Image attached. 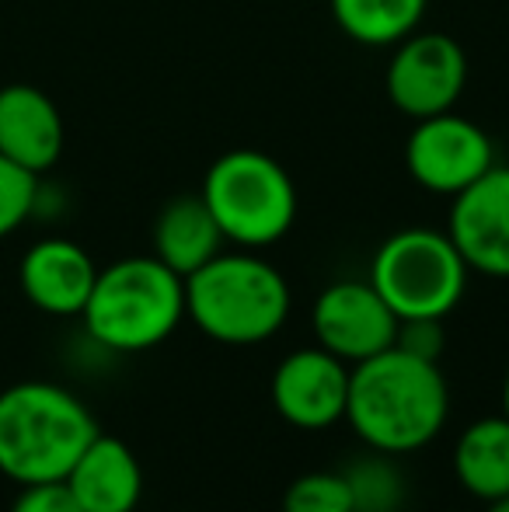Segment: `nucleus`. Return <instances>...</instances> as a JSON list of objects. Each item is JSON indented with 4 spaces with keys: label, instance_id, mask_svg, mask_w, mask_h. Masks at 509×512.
<instances>
[{
    "label": "nucleus",
    "instance_id": "obj_20",
    "mask_svg": "<svg viewBox=\"0 0 509 512\" xmlns=\"http://www.w3.org/2000/svg\"><path fill=\"white\" fill-rule=\"evenodd\" d=\"M39 209V175L0 154V241Z\"/></svg>",
    "mask_w": 509,
    "mask_h": 512
},
{
    "label": "nucleus",
    "instance_id": "obj_5",
    "mask_svg": "<svg viewBox=\"0 0 509 512\" xmlns=\"http://www.w3.org/2000/svg\"><path fill=\"white\" fill-rule=\"evenodd\" d=\"M199 196L227 241L248 251L283 241L297 220V185L290 171L262 150H231L217 157Z\"/></svg>",
    "mask_w": 509,
    "mask_h": 512
},
{
    "label": "nucleus",
    "instance_id": "obj_6",
    "mask_svg": "<svg viewBox=\"0 0 509 512\" xmlns=\"http://www.w3.org/2000/svg\"><path fill=\"white\" fill-rule=\"evenodd\" d=\"M468 262L447 230L405 227L377 248L370 262V283L384 304L408 317H447L468 290Z\"/></svg>",
    "mask_w": 509,
    "mask_h": 512
},
{
    "label": "nucleus",
    "instance_id": "obj_16",
    "mask_svg": "<svg viewBox=\"0 0 509 512\" xmlns=\"http://www.w3.org/2000/svg\"><path fill=\"white\" fill-rule=\"evenodd\" d=\"M454 474L468 495L492 502L509 495V418L485 415L457 436Z\"/></svg>",
    "mask_w": 509,
    "mask_h": 512
},
{
    "label": "nucleus",
    "instance_id": "obj_3",
    "mask_svg": "<svg viewBox=\"0 0 509 512\" xmlns=\"http://www.w3.org/2000/svg\"><path fill=\"white\" fill-rule=\"evenodd\" d=\"M290 283L262 255L220 251L185 276V317L220 345H262L290 317Z\"/></svg>",
    "mask_w": 509,
    "mask_h": 512
},
{
    "label": "nucleus",
    "instance_id": "obj_1",
    "mask_svg": "<svg viewBox=\"0 0 509 512\" xmlns=\"http://www.w3.org/2000/svg\"><path fill=\"white\" fill-rule=\"evenodd\" d=\"M450 415V387L440 363L391 349L349 370L346 422L367 450L405 457L429 446Z\"/></svg>",
    "mask_w": 509,
    "mask_h": 512
},
{
    "label": "nucleus",
    "instance_id": "obj_18",
    "mask_svg": "<svg viewBox=\"0 0 509 512\" xmlns=\"http://www.w3.org/2000/svg\"><path fill=\"white\" fill-rule=\"evenodd\" d=\"M342 474L353 495V512H398L405 502V474L387 453L370 450L367 457H356Z\"/></svg>",
    "mask_w": 509,
    "mask_h": 512
},
{
    "label": "nucleus",
    "instance_id": "obj_10",
    "mask_svg": "<svg viewBox=\"0 0 509 512\" xmlns=\"http://www.w3.org/2000/svg\"><path fill=\"white\" fill-rule=\"evenodd\" d=\"M349 370L353 366L335 359L321 345L293 349L286 359H279L276 373H272V408L293 429H332L346 418Z\"/></svg>",
    "mask_w": 509,
    "mask_h": 512
},
{
    "label": "nucleus",
    "instance_id": "obj_19",
    "mask_svg": "<svg viewBox=\"0 0 509 512\" xmlns=\"http://www.w3.org/2000/svg\"><path fill=\"white\" fill-rule=\"evenodd\" d=\"M283 512H353L346 474L342 471H311L290 481L283 492Z\"/></svg>",
    "mask_w": 509,
    "mask_h": 512
},
{
    "label": "nucleus",
    "instance_id": "obj_15",
    "mask_svg": "<svg viewBox=\"0 0 509 512\" xmlns=\"http://www.w3.org/2000/svg\"><path fill=\"white\" fill-rule=\"evenodd\" d=\"M224 241V230L217 227L203 196L171 199L154 220V258H161L182 279L217 258L224 251Z\"/></svg>",
    "mask_w": 509,
    "mask_h": 512
},
{
    "label": "nucleus",
    "instance_id": "obj_12",
    "mask_svg": "<svg viewBox=\"0 0 509 512\" xmlns=\"http://www.w3.org/2000/svg\"><path fill=\"white\" fill-rule=\"evenodd\" d=\"M95 279L98 265L81 244L67 237H42L18 265V283L28 304L53 317H81Z\"/></svg>",
    "mask_w": 509,
    "mask_h": 512
},
{
    "label": "nucleus",
    "instance_id": "obj_23",
    "mask_svg": "<svg viewBox=\"0 0 509 512\" xmlns=\"http://www.w3.org/2000/svg\"><path fill=\"white\" fill-rule=\"evenodd\" d=\"M485 512H509V495H499V499L485 502Z\"/></svg>",
    "mask_w": 509,
    "mask_h": 512
},
{
    "label": "nucleus",
    "instance_id": "obj_9",
    "mask_svg": "<svg viewBox=\"0 0 509 512\" xmlns=\"http://www.w3.org/2000/svg\"><path fill=\"white\" fill-rule=\"evenodd\" d=\"M311 328L321 349L356 366L391 349L398 338V314L384 304L370 279H342L318 293Z\"/></svg>",
    "mask_w": 509,
    "mask_h": 512
},
{
    "label": "nucleus",
    "instance_id": "obj_11",
    "mask_svg": "<svg viewBox=\"0 0 509 512\" xmlns=\"http://www.w3.org/2000/svg\"><path fill=\"white\" fill-rule=\"evenodd\" d=\"M447 234L471 272L509 279V168L492 164L475 185L457 192Z\"/></svg>",
    "mask_w": 509,
    "mask_h": 512
},
{
    "label": "nucleus",
    "instance_id": "obj_22",
    "mask_svg": "<svg viewBox=\"0 0 509 512\" xmlns=\"http://www.w3.org/2000/svg\"><path fill=\"white\" fill-rule=\"evenodd\" d=\"M11 512H84L70 488L63 481H46V485H21Z\"/></svg>",
    "mask_w": 509,
    "mask_h": 512
},
{
    "label": "nucleus",
    "instance_id": "obj_21",
    "mask_svg": "<svg viewBox=\"0 0 509 512\" xmlns=\"http://www.w3.org/2000/svg\"><path fill=\"white\" fill-rule=\"evenodd\" d=\"M394 345L419 359L440 363V352H443V345H447L443 321L440 317H408V321H398V338H394Z\"/></svg>",
    "mask_w": 509,
    "mask_h": 512
},
{
    "label": "nucleus",
    "instance_id": "obj_24",
    "mask_svg": "<svg viewBox=\"0 0 509 512\" xmlns=\"http://www.w3.org/2000/svg\"><path fill=\"white\" fill-rule=\"evenodd\" d=\"M503 415L509 418V370H506V380H503Z\"/></svg>",
    "mask_w": 509,
    "mask_h": 512
},
{
    "label": "nucleus",
    "instance_id": "obj_4",
    "mask_svg": "<svg viewBox=\"0 0 509 512\" xmlns=\"http://www.w3.org/2000/svg\"><path fill=\"white\" fill-rule=\"evenodd\" d=\"M81 321L105 352H147L185 321V279L154 255L112 262L98 269Z\"/></svg>",
    "mask_w": 509,
    "mask_h": 512
},
{
    "label": "nucleus",
    "instance_id": "obj_13",
    "mask_svg": "<svg viewBox=\"0 0 509 512\" xmlns=\"http://www.w3.org/2000/svg\"><path fill=\"white\" fill-rule=\"evenodd\" d=\"M67 129L53 98L35 84L0 88V154L32 175L49 171L63 154Z\"/></svg>",
    "mask_w": 509,
    "mask_h": 512
},
{
    "label": "nucleus",
    "instance_id": "obj_8",
    "mask_svg": "<svg viewBox=\"0 0 509 512\" xmlns=\"http://www.w3.org/2000/svg\"><path fill=\"white\" fill-rule=\"evenodd\" d=\"M408 175L436 196H457L496 164L492 140L478 122L440 112L419 119L405 143Z\"/></svg>",
    "mask_w": 509,
    "mask_h": 512
},
{
    "label": "nucleus",
    "instance_id": "obj_7",
    "mask_svg": "<svg viewBox=\"0 0 509 512\" xmlns=\"http://www.w3.org/2000/svg\"><path fill=\"white\" fill-rule=\"evenodd\" d=\"M387 98L415 122L450 112L468 84V56L461 42L443 32H412L398 42L387 63Z\"/></svg>",
    "mask_w": 509,
    "mask_h": 512
},
{
    "label": "nucleus",
    "instance_id": "obj_2",
    "mask_svg": "<svg viewBox=\"0 0 509 512\" xmlns=\"http://www.w3.org/2000/svg\"><path fill=\"white\" fill-rule=\"evenodd\" d=\"M91 408L53 380H21L0 391V474L14 485L63 481L98 436Z\"/></svg>",
    "mask_w": 509,
    "mask_h": 512
},
{
    "label": "nucleus",
    "instance_id": "obj_17",
    "mask_svg": "<svg viewBox=\"0 0 509 512\" xmlns=\"http://www.w3.org/2000/svg\"><path fill=\"white\" fill-rule=\"evenodd\" d=\"M429 0H332L335 25L363 46H398L419 28Z\"/></svg>",
    "mask_w": 509,
    "mask_h": 512
},
{
    "label": "nucleus",
    "instance_id": "obj_14",
    "mask_svg": "<svg viewBox=\"0 0 509 512\" xmlns=\"http://www.w3.org/2000/svg\"><path fill=\"white\" fill-rule=\"evenodd\" d=\"M63 485L84 512H133L143 495V471L123 439L98 432Z\"/></svg>",
    "mask_w": 509,
    "mask_h": 512
}]
</instances>
